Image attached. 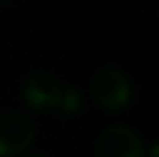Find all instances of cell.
<instances>
[{
	"mask_svg": "<svg viewBox=\"0 0 159 157\" xmlns=\"http://www.w3.org/2000/svg\"><path fill=\"white\" fill-rule=\"evenodd\" d=\"M30 157H40V155H30Z\"/></svg>",
	"mask_w": 159,
	"mask_h": 157,
	"instance_id": "6",
	"label": "cell"
},
{
	"mask_svg": "<svg viewBox=\"0 0 159 157\" xmlns=\"http://www.w3.org/2000/svg\"><path fill=\"white\" fill-rule=\"evenodd\" d=\"M61 107L65 113H77L79 109H81V95L77 93L75 89H66L62 91V97H61Z\"/></svg>",
	"mask_w": 159,
	"mask_h": 157,
	"instance_id": "5",
	"label": "cell"
},
{
	"mask_svg": "<svg viewBox=\"0 0 159 157\" xmlns=\"http://www.w3.org/2000/svg\"><path fill=\"white\" fill-rule=\"evenodd\" d=\"M61 97H62V89L57 83V78H52L51 75H39L28 77L26 85H24V103L26 107L34 111H52L61 105Z\"/></svg>",
	"mask_w": 159,
	"mask_h": 157,
	"instance_id": "4",
	"label": "cell"
},
{
	"mask_svg": "<svg viewBox=\"0 0 159 157\" xmlns=\"http://www.w3.org/2000/svg\"><path fill=\"white\" fill-rule=\"evenodd\" d=\"M93 99L107 111H119L131 101V85L123 73L115 69H103L93 77Z\"/></svg>",
	"mask_w": 159,
	"mask_h": 157,
	"instance_id": "1",
	"label": "cell"
},
{
	"mask_svg": "<svg viewBox=\"0 0 159 157\" xmlns=\"http://www.w3.org/2000/svg\"><path fill=\"white\" fill-rule=\"evenodd\" d=\"M95 157H143L139 137L129 127H107L95 143Z\"/></svg>",
	"mask_w": 159,
	"mask_h": 157,
	"instance_id": "3",
	"label": "cell"
},
{
	"mask_svg": "<svg viewBox=\"0 0 159 157\" xmlns=\"http://www.w3.org/2000/svg\"><path fill=\"white\" fill-rule=\"evenodd\" d=\"M34 127L22 113H6L0 117V157L20 155L30 147Z\"/></svg>",
	"mask_w": 159,
	"mask_h": 157,
	"instance_id": "2",
	"label": "cell"
}]
</instances>
